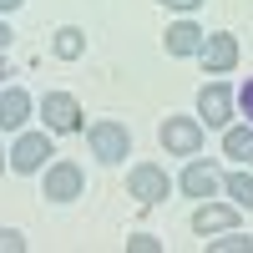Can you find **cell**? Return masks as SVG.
<instances>
[{
	"label": "cell",
	"instance_id": "1",
	"mask_svg": "<svg viewBox=\"0 0 253 253\" xmlns=\"http://www.w3.org/2000/svg\"><path fill=\"white\" fill-rule=\"evenodd\" d=\"M81 132H86V147H91V157H96V162L117 167V162L132 157V132H126L122 122H112V117H101V122H91V126H81Z\"/></svg>",
	"mask_w": 253,
	"mask_h": 253
},
{
	"label": "cell",
	"instance_id": "6",
	"mask_svg": "<svg viewBox=\"0 0 253 253\" xmlns=\"http://www.w3.org/2000/svg\"><path fill=\"white\" fill-rule=\"evenodd\" d=\"M86 193V172H81L76 162H46V177H41V198L46 203H76Z\"/></svg>",
	"mask_w": 253,
	"mask_h": 253
},
{
	"label": "cell",
	"instance_id": "12",
	"mask_svg": "<svg viewBox=\"0 0 253 253\" xmlns=\"http://www.w3.org/2000/svg\"><path fill=\"white\" fill-rule=\"evenodd\" d=\"M203 36H208V31L198 26V20L182 15V20H172V26L162 31V46H167V56H198V51H203Z\"/></svg>",
	"mask_w": 253,
	"mask_h": 253
},
{
	"label": "cell",
	"instance_id": "4",
	"mask_svg": "<svg viewBox=\"0 0 253 253\" xmlns=\"http://www.w3.org/2000/svg\"><path fill=\"white\" fill-rule=\"evenodd\" d=\"M167 193H172L167 167H157V162H132V167H126V198H137L142 208L167 203Z\"/></svg>",
	"mask_w": 253,
	"mask_h": 253
},
{
	"label": "cell",
	"instance_id": "5",
	"mask_svg": "<svg viewBox=\"0 0 253 253\" xmlns=\"http://www.w3.org/2000/svg\"><path fill=\"white\" fill-rule=\"evenodd\" d=\"M36 112H41V122H46V132L51 137H66V132H81V101L71 96V91H46L36 101Z\"/></svg>",
	"mask_w": 253,
	"mask_h": 253
},
{
	"label": "cell",
	"instance_id": "18",
	"mask_svg": "<svg viewBox=\"0 0 253 253\" xmlns=\"http://www.w3.org/2000/svg\"><path fill=\"white\" fill-rule=\"evenodd\" d=\"M233 101H238V112H243V117L253 122V76H248V81H243V86L233 91Z\"/></svg>",
	"mask_w": 253,
	"mask_h": 253
},
{
	"label": "cell",
	"instance_id": "11",
	"mask_svg": "<svg viewBox=\"0 0 253 253\" xmlns=\"http://www.w3.org/2000/svg\"><path fill=\"white\" fill-rule=\"evenodd\" d=\"M223 228H238V203H213V198H203L198 213H193V233H198V238H213V233H223Z\"/></svg>",
	"mask_w": 253,
	"mask_h": 253
},
{
	"label": "cell",
	"instance_id": "7",
	"mask_svg": "<svg viewBox=\"0 0 253 253\" xmlns=\"http://www.w3.org/2000/svg\"><path fill=\"white\" fill-rule=\"evenodd\" d=\"M233 112H238V101H233V86L228 81H208V86L198 91V122L203 126H213V132H223L228 122H233Z\"/></svg>",
	"mask_w": 253,
	"mask_h": 253
},
{
	"label": "cell",
	"instance_id": "23",
	"mask_svg": "<svg viewBox=\"0 0 253 253\" xmlns=\"http://www.w3.org/2000/svg\"><path fill=\"white\" fill-rule=\"evenodd\" d=\"M5 76H10V61H5V51H0V86H5Z\"/></svg>",
	"mask_w": 253,
	"mask_h": 253
},
{
	"label": "cell",
	"instance_id": "24",
	"mask_svg": "<svg viewBox=\"0 0 253 253\" xmlns=\"http://www.w3.org/2000/svg\"><path fill=\"white\" fill-rule=\"evenodd\" d=\"M5 167H10V152H5V142H0V172H5Z\"/></svg>",
	"mask_w": 253,
	"mask_h": 253
},
{
	"label": "cell",
	"instance_id": "19",
	"mask_svg": "<svg viewBox=\"0 0 253 253\" xmlns=\"http://www.w3.org/2000/svg\"><path fill=\"white\" fill-rule=\"evenodd\" d=\"M26 248V233H15V228H0V253H20Z\"/></svg>",
	"mask_w": 253,
	"mask_h": 253
},
{
	"label": "cell",
	"instance_id": "2",
	"mask_svg": "<svg viewBox=\"0 0 253 253\" xmlns=\"http://www.w3.org/2000/svg\"><path fill=\"white\" fill-rule=\"evenodd\" d=\"M157 142H162L167 157H198L203 142H208V126H203L198 117H167V122L157 126Z\"/></svg>",
	"mask_w": 253,
	"mask_h": 253
},
{
	"label": "cell",
	"instance_id": "17",
	"mask_svg": "<svg viewBox=\"0 0 253 253\" xmlns=\"http://www.w3.org/2000/svg\"><path fill=\"white\" fill-rule=\"evenodd\" d=\"M126 248H132V253H162V243H157L152 233H132V238H126Z\"/></svg>",
	"mask_w": 253,
	"mask_h": 253
},
{
	"label": "cell",
	"instance_id": "9",
	"mask_svg": "<svg viewBox=\"0 0 253 253\" xmlns=\"http://www.w3.org/2000/svg\"><path fill=\"white\" fill-rule=\"evenodd\" d=\"M198 61H203V71H208V76H228V71L238 66V36H228V31L203 36V51H198Z\"/></svg>",
	"mask_w": 253,
	"mask_h": 253
},
{
	"label": "cell",
	"instance_id": "22",
	"mask_svg": "<svg viewBox=\"0 0 253 253\" xmlns=\"http://www.w3.org/2000/svg\"><path fill=\"white\" fill-rule=\"evenodd\" d=\"M26 0H0V15H10V10H20Z\"/></svg>",
	"mask_w": 253,
	"mask_h": 253
},
{
	"label": "cell",
	"instance_id": "25",
	"mask_svg": "<svg viewBox=\"0 0 253 253\" xmlns=\"http://www.w3.org/2000/svg\"><path fill=\"white\" fill-rule=\"evenodd\" d=\"M248 167H253V152H248Z\"/></svg>",
	"mask_w": 253,
	"mask_h": 253
},
{
	"label": "cell",
	"instance_id": "15",
	"mask_svg": "<svg viewBox=\"0 0 253 253\" xmlns=\"http://www.w3.org/2000/svg\"><path fill=\"white\" fill-rule=\"evenodd\" d=\"M223 152L228 157H238V162H248V152H253V122H228L223 126Z\"/></svg>",
	"mask_w": 253,
	"mask_h": 253
},
{
	"label": "cell",
	"instance_id": "16",
	"mask_svg": "<svg viewBox=\"0 0 253 253\" xmlns=\"http://www.w3.org/2000/svg\"><path fill=\"white\" fill-rule=\"evenodd\" d=\"M248 248H253V238L238 233V228H223V233L208 238V253H248Z\"/></svg>",
	"mask_w": 253,
	"mask_h": 253
},
{
	"label": "cell",
	"instance_id": "3",
	"mask_svg": "<svg viewBox=\"0 0 253 253\" xmlns=\"http://www.w3.org/2000/svg\"><path fill=\"white\" fill-rule=\"evenodd\" d=\"M46 157H56V142H51L46 126H41V132H15V142H10V172H20V177L46 172Z\"/></svg>",
	"mask_w": 253,
	"mask_h": 253
},
{
	"label": "cell",
	"instance_id": "21",
	"mask_svg": "<svg viewBox=\"0 0 253 253\" xmlns=\"http://www.w3.org/2000/svg\"><path fill=\"white\" fill-rule=\"evenodd\" d=\"M10 36H15V31L5 26V20H0V51H10Z\"/></svg>",
	"mask_w": 253,
	"mask_h": 253
},
{
	"label": "cell",
	"instance_id": "20",
	"mask_svg": "<svg viewBox=\"0 0 253 253\" xmlns=\"http://www.w3.org/2000/svg\"><path fill=\"white\" fill-rule=\"evenodd\" d=\"M162 5H167V10H177V15H193L203 0H162Z\"/></svg>",
	"mask_w": 253,
	"mask_h": 253
},
{
	"label": "cell",
	"instance_id": "14",
	"mask_svg": "<svg viewBox=\"0 0 253 253\" xmlns=\"http://www.w3.org/2000/svg\"><path fill=\"white\" fill-rule=\"evenodd\" d=\"M223 193L238 203V213H253V167H238V172H223Z\"/></svg>",
	"mask_w": 253,
	"mask_h": 253
},
{
	"label": "cell",
	"instance_id": "10",
	"mask_svg": "<svg viewBox=\"0 0 253 253\" xmlns=\"http://www.w3.org/2000/svg\"><path fill=\"white\" fill-rule=\"evenodd\" d=\"M36 112V96L26 86H0V132H26V122Z\"/></svg>",
	"mask_w": 253,
	"mask_h": 253
},
{
	"label": "cell",
	"instance_id": "8",
	"mask_svg": "<svg viewBox=\"0 0 253 253\" xmlns=\"http://www.w3.org/2000/svg\"><path fill=\"white\" fill-rule=\"evenodd\" d=\"M177 187H182L187 198H198V203H203V198H218V193H223V167L208 162V157H187Z\"/></svg>",
	"mask_w": 253,
	"mask_h": 253
},
{
	"label": "cell",
	"instance_id": "13",
	"mask_svg": "<svg viewBox=\"0 0 253 253\" xmlns=\"http://www.w3.org/2000/svg\"><path fill=\"white\" fill-rule=\"evenodd\" d=\"M51 56L56 61H81V56H86V31H81V26H61L51 36Z\"/></svg>",
	"mask_w": 253,
	"mask_h": 253
}]
</instances>
